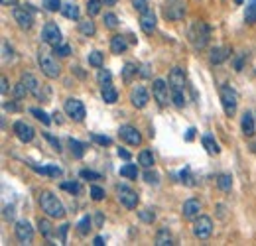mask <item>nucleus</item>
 Returning a JSON list of instances; mask_svg holds the SVG:
<instances>
[{"label":"nucleus","instance_id":"obj_52","mask_svg":"<svg viewBox=\"0 0 256 246\" xmlns=\"http://www.w3.org/2000/svg\"><path fill=\"white\" fill-rule=\"evenodd\" d=\"M179 181H181V183H185V185H193V181H191V177H189V170H187V168L179 173Z\"/></svg>","mask_w":256,"mask_h":246},{"label":"nucleus","instance_id":"obj_51","mask_svg":"<svg viewBox=\"0 0 256 246\" xmlns=\"http://www.w3.org/2000/svg\"><path fill=\"white\" fill-rule=\"evenodd\" d=\"M93 140L97 144H101V146H110V142H112L108 136H101V134H93Z\"/></svg>","mask_w":256,"mask_h":246},{"label":"nucleus","instance_id":"obj_60","mask_svg":"<svg viewBox=\"0 0 256 246\" xmlns=\"http://www.w3.org/2000/svg\"><path fill=\"white\" fill-rule=\"evenodd\" d=\"M16 2H18V0H2L4 6H16Z\"/></svg>","mask_w":256,"mask_h":246},{"label":"nucleus","instance_id":"obj_46","mask_svg":"<svg viewBox=\"0 0 256 246\" xmlns=\"http://www.w3.org/2000/svg\"><path fill=\"white\" fill-rule=\"evenodd\" d=\"M144 181H146V183H152V185H158V183H160V175H158L156 172H150V170H148V172L144 173Z\"/></svg>","mask_w":256,"mask_h":246},{"label":"nucleus","instance_id":"obj_40","mask_svg":"<svg viewBox=\"0 0 256 246\" xmlns=\"http://www.w3.org/2000/svg\"><path fill=\"white\" fill-rule=\"evenodd\" d=\"M30 112H32V114H34V116H36V118L42 122V124H46V126H48L50 122H51V118H50V116H48V114H46L42 108H30Z\"/></svg>","mask_w":256,"mask_h":246},{"label":"nucleus","instance_id":"obj_15","mask_svg":"<svg viewBox=\"0 0 256 246\" xmlns=\"http://www.w3.org/2000/svg\"><path fill=\"white\" fill-rule=\"evenodd\" d=\"M14 232H16V238L20 240V244H32V240H34V228L30 226L28 221H18L16 226H14Z\"/></svg>","mask_w":256,"mask_h":246},{"label":"nucleus","instance_id":"obj_59","mask_svg":"<svg viewBox=\"0 0 256 246\" xmlns=\"http://www.w3.org/2000/svg\"><path fill=\"white\" fill-rule=\"evenodd\" d=\"M93 244H95V246H102V244H104V240H102V236H97V238L93 240Z\"/></svg>","mask_w":256,"mask_h":246},{"label":"nucleus","instance_id":"obj_6","mask_svg":"<svg viewBox=\"0 0 256 246\" xmlns=\"http://www.w3.org/2000/svg\"><path fill=\"white\" fill-rule=\"evenodd\" d=\"M22 83H24V87L28 89L30 95H34V97L42 98L44 102H48V98H50V89H48V87H42L40 81H38L32 73H22Z\"/></svg>","mask_w":256,"mask_h":246},{"label":"nucleus","instance_id":"obj_41","mask_svg":"<svg viewBox=\"0 0 256 246\" xmlns=\"http://www.w3.org/2000/svg\"><path fill=\"white\" fill-rule=\"evenodd\" d=\"M89 65L101 69V67H102V53H101V51H93V53H89Z\"/></svg>","mask_w":256,"mask_h":246},{"label":"nucleus","instance_id":"obj_20","mask_svg":"<svg viewBox=\"0 0 256 246\" xmlns=\"http://www.w3.org/2000/svg\"><path fill=\"white\" fill-rule=\"evenodd\" d=\"M36 173H40V175H48V177H59L63 172H61V168L59 166H36V164H28Z\"/></svg>","mask_w":256,"mask_h":246},{"label":"nucleus","instance_id":"obj_10","mask_svg":"<svg viewBox=\"0 0 256 246\" xmlns=\"http://www.w3.org/2000/svg\"><path fill=\"white\" fill-rule=\"evenodd\" d=\"M152 95H154V98L158 100L160 106H166L170 102V95H172L170 83H166L164 79H156L154 85H152Z\"/></svg>","mask_w":256,"mask_h":246},{"label":"nucleus","instance_id":"obj_3","mask_svg":"<svg viewBox=\"0 0 256 246\" xmlns=\"http://www.w3.org/2000/svg\"><path fill=\"white\" fill-rule=\"evenodd\" d=\"M38 201H40L42 211H44L48 217H51V219H63V217H65V207H63V203H61L53 193L42 191Z\"/></svg>","mask_w":256,"mask_h":246},{"label":"nucleus","instance_id":"obj_2","mask_svg":"<svg viewBox=\"0 0 256 246\" xmlns=\"http://www.w3.org/2000/svg\"><path fill=\"white\" fill-rule=\"evenodd\" d=\"M209 36H211V30L203 20H193L191 22V26L187 30V40L193 46V49H197V51L203 49L207 46V42H209Z\"/></svg>","mask_w":256,"mask_h":246},{"label":"nucleus","instance_id":"obj_28","mask_svg":"<svg viewBox=\"0 0 256 246\" xmlns=\"http://www.w3.org/2000/svg\"><path fill=\"white\" fill-rule=\"evenodd\" d=\"M244 20H246V24H256V0H248L246 2Z\"/></svg>","mask_w":256,"mask_h":246},{"label":"nucleus","instance_id":"obj_43","mask_svg":"<svg viewBox=\"0 0 256 246\" xmlns=\"http://www.w3.org/2000/svg\"><path fill=\"white\" fill-rule=\"evenodd\" d=\"M53 53H57L59 57H67V55L71 53V48H69L67 44H59V46L53 48Z\"/></svg>","mask_w":256,"mask_h":246},{"label":"nucleus","instance_id":"obj_5","mask_svg":"<svg viewBox=\"0 0 256 246\" xmlns=\"http://www.w3.org/2000/svg\"><path fill=\"white\" fill-rule=\"evenodd\" d=\"M221 104H223V110L227 116H232L236 112V106H238V93L230 87V85H223L221 87Z\"/></svg>","mask_w":256,"mask_h":246},{"label":"nucleus","instance_id":"obj_36","mask_svg":"<svg viewBox=\"0 0 256 246\" xmlns=\"http://www.w3.org/2000/svg\"><path fill=\"white\" fill-rule=\"evenodd\" d=\"M61 189H65V191H69L71 195H79V193L83 191V187H81V183H77V181H63V183H61Z\"/></svg>","mask_w":256,"mask_h":246},{"label":"nucleus","instance_id":"obj_24","mask_svg":"<svg viewBox=\"0 0 256 246\" xmlns=\"http://www.w3.org/2000/svg\"><path fill=\"white\" fill-rule=\"evenodd\" d=\"M102 91H101V95H102V100L106 102V104H114L116 100H118V91L112 87V85H106V87H101Z\"/></svg>","mask_w":256,"mask_h":246},{"label":"nucleus","instance_id":"obj_27","mask_svg":"<svg viewBox=\"0 0 256 246\" xmlns=\"http://www.w3.org/2000/svg\"><path fill=\"white\" fill-rule=\"evenodd\" d=\"M61 14H63L65 18H69V20H79V14H81V12H79V6L67 2V4L61 6Z\"/></svg>","mask_w":256,"mask_h":246},{"label":"nucleus","instance_id":"obj_19","mask_svg":"<svg viewBox=\"0 0 256 246\" xmlns=\"http://www.w3.org/2000/svg\"><path fill=\"white\" fill-rule=\"evenodd\" d=\"M199 211H201V203L197 199H187L181 207V215L183 219H197L199 217Z\"/></svg>","mask_w":256,"mask_h":246},{"label":"nucleus","instance_id":"obj_39","mask_svg":"<svg viewBox=\"0 0 256 246\" xmlns=\"http://www.w3.org/2000/svg\"><path fill=\"white\" fill-rule=\"evenodd\" d=\"M101 6H102L101 0H87V12H89V16H97L101 12Z\"/></svg>","mask_w":256,"mask_h":246},{"label":"nucleus","instance_id":"obj_21","mask_svg":"<svg viewBox=\"0 0 256 246\" xmlns=\"http://www.w3.org/2000/svg\"><path fill=\"white\" fill-rule=\"evenodd\" d=\"M240 128H242V134L246 136V138H250V136H254V132H256V126H254V116H252V112H244L242 114V120H240Z\"/></svg>","mask_w":256,"mask_h":246},{"label":"nucleus","instance_id":"obj_34","mask_svg":"<svg viewBox=\"0 0 256 246\" xmlns=\"http://www.w3.org/2000/svg\"><path fill=\"white\" fill-rule=\"evenodd\" d=\"M97 81H99V85H101V87L112 85V75H110V71L101 67V69H99V75H97Z\"/></svg>","mask_w":256,"mask_h":246},{"label":"nucleus","instance_id":"obj_58","mask_svg":"<svg viewBox=\"0 0 256 246\" xmlns=\"http://www.w3.org/2000/svg\"><path fill=\"white\" fill-rule=\"evenodd\" d=\"M193 138H195V128H189V130H187V136H185V140H187V142H191Z\"/></svg>","mask_w":256,"mask_h":246},{"label":"nucleus","instance_id":"obj_37","mask_svg":"<svg viewBox=\"0 0 256 246\" xmlns=\"http://www.w3.org/2000/svg\"><path fill=\"white\" fill-rule=\"evenodd\" d=\"M91 226H93V221H91V217L87 215V217H83V219L79 221V224H77V230H79V234H81V236H85V234L91 230Z\"/></svg>","mask_w":256,"mask_h":246},{"label":"nucleus","instance_id":"obj_42","mask_svg":"<svg viewBox=\"0 0 256 246\" xmlns=\"http://www.w3.org/2000/svg\"><path fill=\"white\" fill-rule=\"evenodd\" d=\"M44 6H46V10H50V12H57V10H61V0H44Z\"/></svg>","mask_w":256,"mask_h":246},{"label":"nucleus","instance_id":"obj_22","mask_svg":"<svg viewBox=\"0 0 256 246\" xmlns=\"http://www.w3.org/2000/svg\"><path fill=\"white\" fill-rule=\"evenodd\" d=\"M229 55H230V48H213L211 53H209V61L213 65H219V63L227 61Z\"/></svg>","mask_w":256,"mask_h":246},{"label":"nucleus","instance_id":"obj_13","mask_svg":"<svg viewBox=\"0 0 256 246\" xmlns=\"http://www.w3.org/2000/svg\"><path fill=\"white\" fill-rule=\"evenodd\" d=\"M118 136L120 140H124L126 144H130V146H140L142 144V134L134 128V126H120L118 128Z\"/></svg>","mask_w":256,"mask_h":246},{"label":"nucleus","instance_id":"obj_17","mask_svg":"<svg viewBox=\"0 0 256 246\" xmlns=\"http://www.w3.org/2000/svg\"><path fill=\"white\" fill-rule=\"evenodd\" d=\"M148 100H150V95H148V91L142 85H136L130 91V102H132L134 108H144L148 104Z\"/></svg>","mask_w":256,"mask_h":246},{"label":"nucleus","instance_id":"obj_12","mask_svg":"<svg viewBox=\"0 0 256 246\" xmlns=\"http://www.w3.org/2000/svg\"><path fill=\"white\" fill-rule=\"evenodd\" d=\"M63 106H65V112H67V116L71 120H75V122L85 120V106H83V102L79 98H67Z\"/></svg>","mask_w":256,"mask_h":246},{"label":"nucleus","instance_id":"obj_49","mask_svg":"<svg viewBox=\"0 0 256 246\" xmlns=\"http://www.w3.org/2000/svg\"><path fill=\"white\" fill-rule=\"evenodd\" d=\"M130 2H132L134 10H138L140 14H142L144 10H148V8H150V6H148V2H146V0H130Z\"/></svg>","mask_w":256,"mask_h":246},{"label":"nucleus","instance_id":"obj_14","mask_svg":"<svg viewBox=\"0 0 256 246\" xmlns=\"http://www.w3.org/2000/svg\"><path fill=\"white\" fill-rule=\"evenodd\" d=\"M42 40L46 42V44H50V46H59L61 44V32H59V28H57V24H53V22H48L46 26H44V30H42Z\"/></svg>","mask_w":256,"mask_h":246},{"label":"nucleus","instance_id":"obj_9","mask_svg":"<svg viewBox=\"0 0 256 246\" xmlns=\"http://www.w3.org/2000/svg\"><path fill=\"white\" fill-rule=\"evenodd\" d=\"M193 234L195 238L199 240H207L211 234H213V221L209 217H197L195 222H193Z\"/></svg>","mask_w":256,"mask_h":246},{"label":"nucleus","instance_id":"obj_31","mask_svg":"<svg viewBox=\"0 0 256 246\" xmlns=\"http://www.w3.org/2000/svg\"><path fill=\"white\" fill-rule=\"evenodd\" d=\"M138 164H140L142 168L150 170V168L154 166V156H152V152H150V150H142V152L138 154Z\"/></svg>","mask_w":256,"mask_h":246},{"label":"nucleus","instance_id":"obj_25","mask_svg":"<svg viewBox=\"0 0 256 246\" xmlns=\"http://www.w3.org/2000/svg\"><path fill=\"white\" fill-rule=\"evenodd\" d=\"M201 142H203V148L207 150V154H211V156H215V154H219V152H221V148H219V144L215 142V138H213L211 134H205V136L201 138Z\"/></svg>","mask_w":256,"mask_h":246},{"label":"nucleus","instance_id":"obj_11","mask_svg":"<svg viewBox=\"0 0 256 246\" xmlns=\"http://www.w3.org/2000/svg\"><path fill=\"white\" fill-rule=\"evenodd\" d=\"M34 8L28 4L26 8H14V12H12V16H14V20H16V24L22 28V30H30L32 28V24H34Z\"/></svg>","mask_w":256,"mask_h":246},{"label":"nucleus","instance_id":"obj_35","mask_svg":"<svg viewBox=\"0 0 256 246\" xmlns=\"http://www.w3.org/2000/svg\"><path fill=\"white\" fill-rule=\"evenodd\" d=\"M217 187H219L221 191H230V187H232V177H230L229 173L219 175V179H217Z\"/></svg>","mask_w":256,"mask_h":246},{"label":"nucleus","instance_id":"obj_8","mask_svg":"<svg viewBox=\"0 0 256 246\" xmlns=\"http://www.w3.org/2000/svg\"><path fill=\"white\" fill-rule=\"evenodd\" d=\"M183 14H185V2L183 0H166L164 2V16L168 20L178 22V20L183 18Z\"/></svg>","mask_w":256,"mask_h":246},{"label":"nucleus","instance_id":"obj_4","mask_svg":"<svg viewBox=\"0 0 256 246\" xmlns=\"http://www.w3.org/2000/svg\"><path fill=\"white\" fill-rule=\"evenodd\" d=\"M38 63H40V69L42 73L48 77V79H57L59 73H61V67L57 65V61L53 59V55L46 49H40L38 51Z\"/></svg>","mask_w":256,"mask_h":246},{"label":"nucleus","instance_id":"obj_47","mask_svg":"<svg viewBox=\"0 0 256 246\" xmlns=\"http://www.w3.org/2000/svg\"><path fill=\"white\" fill-rule=\"evenodd\" d=\"M104 26H106V28H116V26H118V18H116L112 12L104 14Z\"/></svg>","mask_w":256,"mask_h":246},{"label":"nucleus","instance_id":"obj_29","mask_svg":"<svg viewBox=\"0 0 256 246\" xmlns=\"http://www.w3.org/2000/svg\"><path fill=\"white\" fill-rule=\"evenodd\" d=\"M118 173L122 177H128V179H136L138 177V168H136V164H126V166L120 168Z\"/></svg>","mask_w":256,"mask_h":246},{"label":"nucleus","instance_id":"obj_38","mask_svg":"<svg viewBox=\"0 0 256 246\" xmlns=\"http://www.w3.org/2000/svg\"><path fill=\"white\" fill-rule=\"evenodd\" d=\"M79 30H81L83 36H95V32H97L93 20H85V22H81V24H79Z\"/></svg>","mask_w":256,"mask_h":246},{"label":"nucleus","instance_id":"obj_53","mask_svg":"<svg viewBox=\"0 0 256 246\" xmlns=\"http://www.w3.org/2000/svg\"><path fill=\"white\" fill-rule=\"evenodd\" d=\"M102 221H104L102 213H101V211H97V215H95V226H101V224H102Z\"/></svg>","mask_w":256,"mask_h":246},{"label":"nucleus","instance_id":"obj_1","mask_svg":"<svg viewBox=\"0 0 256 246\" xmlns=\"http://www.w3.org/2000/svg\"><path fill=\"white\" fill-rule=\"evenodd\" d=\"M168 83H170V91H172V102L178 106V108H183L185 106V73L181 67H174L170 71V77H168Z\"/></svg>","mask_w":256,"mask_h":246},{"label":"nucleus","instance_id":"obj_48","mask_svg":"<svg viewBox=\"0 0 256 246\" xmlns=\"http://www.w3.org/2000/svg\"><path fill=\"white\" fill-rule=\"evenodd\" d=\"M83 179H89V181H95V179H101V173H97V172H91V170H81V173H79Z\"/></svg>","mask_w":256,"mask_h":246},{"label":"nucleus","instance_id":"obj_61","mask_svg":"<svg viewBox=\"0 0 256 246\" xmlns=\"http://www.w3.org/2000/svg\"><path fill=\"white\" fill-rule=\"evenodd\" d=\"M102 2H104L106 6H114V4L118 2V0H102Z\"/></svg>","mask_w":256,"mask_h":246},{"label":"nucleus","instance_id":"obj_54","mask_svg":"<svg viewBox=\"0 0 256 246\" xmlns=\"http://www.w3.org/2000/svg\"><path fill=\"white\" fill-rule=\"evenodd\" d=\"M67 230H69V224H63V226H61V230H59V234H61V244H65V240H67V238H65Z\"/></svg>","mask_w":256,"mask_h":246},{"label":"nucleus","instance_id":"obj_30","mask_svg":"<svg viewBox=\"0 0 256 246\" xmlns=\"http://www.w3.org/2000/svg\"><path fill=\"white\" fill-rule=\"evenodd\" d=\"M69 148H71V154H73V158L81 160V158L85 156V146H83L79 140H75V138H69Z\"/></svg>","mask_w":256,"mask_h":246},{"label":"nucleus","instance_id":"obj_7","mask_svg":"<svg viewBox=\"0 0 256 246\" xmlns=\"http://www.w3.org/2000/svg\"><path fill=\"white\" fill-rule=\"evenodd\" d=\"M114 191H116L118 201H120L126 209H136L140 197H138V193H136L132 187H128V185H124V183H118V185L114 187Z\"/></svg>","mask_w":256,"mask_h":246},{"label":"nucleus","instance_id":"obj_50","mask_svg":"<svg viewBox=\"0 0 256 246\" xmlns=\"http://www.w3.org/2000/svg\"><path fill=\"white\" fill-rule=\"evenodd\" d=\"M44 138H46V140L53 146V150H55V152H61V146H59V140H57V138H53L50 132H44Z\"/></svg>","mask_w":256,"mask_h":246},{"label":"nucleus","instance_id":"obj_18","mask_svg":"<svg viewBox=\"0 0 256 246\" xmlns=\"http://www.w3.org/2000/svg\"><path fill=\"white\" fill-rule=\"evenodd\" d=\"M140 28L144 34H152L156 30V14L152 8H148L140 14Z\"/></svg>","mask_w":256,"mask_h":246},{"label":"nucleus","instance_id":"obj_62","mask_svg":"<svg viewBox=\"0 0 256 246\" xmlns=\"http://www.w3.org/2000/svg\"><path fill=\"white\" fill-rule=\"evenodd\" d=\"M4 108H6V110H16V104H8V102H6Z\"/></svg>","mask_w":256,"mask_h":246},{"label":"nucleus","instance_id":"obj_45","mask_svg":"<svg viewBox=\"0 0 256 246\" xmlns=\"http://www.w3.org/2000/svg\"><path fill=\"white\" fill-rule=\"evenodd\" d=\"M138 217H140L144 222H154V221H156V215H154V211H150V209L138 211Z\"/></svg>","mask_w":256,"mask_h":246},{"label":"nucleus","instance_id":"obj_33","mask_svg":"<svg viewBox=\"0 0 256 246\" xmlns=\"http://www.w3.org/2000/svg\"><path fill=\"white\" fill-rule=\"evenodd\" d=\"M140 71H138V67L134 65V63H126L124 65V69H122V79L126 81V83H130L132 81V77L134 75H138Z\"/></svg>","mask_w":256,"mask_h":246},{"label":"nucleus","instance_id":"obj_26","mask_svg":"<svg viewBox=\"0 0 256 246\" xmlns=\"http://www.w3.org/2000/svg\"><path fill=\"white\" fill-rule=\"evenodd\" d=\"M154 244H156V246H170V244H174V238H172L170 230H168V228H160L158 234H156Z\"/></svg>","mask_w":256,"mask_h":246},{"label":"nucleus","instance_id":"obj_44","mask_svg":"<svg viewBox=\"0 0 256 246\" xmlns=\"http://www.w3.org/2000/svg\"><path fill=\"white\" fill-rule=\"evenodd\" d=\"M91 197H93V201H102L104 199V189L99 187V185H93L91 187Z\"/></svg>","mask_w":256,"mask_h":246},{"label":"nucleus","instance_id":"obj_55","mask_svg":"<svg viewBox=\"0 0 256 246\" xmlns=\"http://www.w3.org/2000/svg\"><path fill=\"white\" fill-rule=\"evenodd\" d=\"M0 83H2V87H0V93L4 95V93L8 91V79H6V77H2V79H0Z\"/></svg>","mask_w":256,"mask_h":246},{"label":"nucleus","instance_id":"obj_63","mask_svg":"<svg viewBox=\"0 0 256 246\" xmlns=\"http://www.w3.org/2000/svg\"><path fill=\"white\" fill-rule=\"evenodd\" d=\"M252 150H254V152H256V144H252Z\"/></svg>","mask_w":256,"mask_h":246},{"label":"nucleus","instance_id":"obj_57","mask_svg":"<svg viewBox=\"0 0 256 246\" xmlns=\"http://www.w3.org/2000/svg\"><path fill=\"white\" fill-rule=\"evenodd\" d=\"M118 156H120L122 160H130V154H128L124 148H118Z\"/></svg>","mask_w":256,"mask_h":246},{"label":"nucleus","instance_id":"obj_23","mask_svg":"<svg viewBox=\"0 0 256 246\" xmlns=\"http://www.w3.org/2000/svg\"><path fill=\"white\" fill-rule=\"evenodd\" d=\"M126 49H128V42H126V38L120 36V34L112 36V40H110V51H112L114 55H120V53H124Z\"/></svg>","mask_w":256,"mask_h":246},{"label":"nucleus","instance_id":"obj_32","mask_svg":"<svg viewBox=\"0 0 256 246\" xmlns=\"http://www.w3.org/2000/svg\"><path fill=\"white\" fill-rule=\"evenodd\" d=\"M38 228H40V232L46 236V240H51V236H53V226H51V222H50L48 219H40V221H38Z\"/></svg>","mask_w":256,"mask_h":246},{"label":"nucleus","instance_id":"obj_56","mask_svg":"<svg viewBox=\"0 0 256 246\" xmlns=\"http://www.w3.org/2000/svg\"><path fill=\"white\" fill-rule=\"evenodd\" d=\"M2 59H4V61L8 59V44H6V40L2 42Z\"/></svg>","mask_w":256,"mask_h":246},{"label":"nucleus","instance_id":"obj_16","mask_svg":"<svg viewBox=\"0 0 256 246\" xmlns=\"http://www.w3.org/2000/svg\"><path fill=\"white\" fill-rule=\"evenodd\" d=\"M14 134H16V138L20 140V142H24V144H28V142H32L34 140V128L28 124V122H24V120H18L16 124H14Z\"/></svg>","mask_w":256,"mask_h":246}]
</instances>
